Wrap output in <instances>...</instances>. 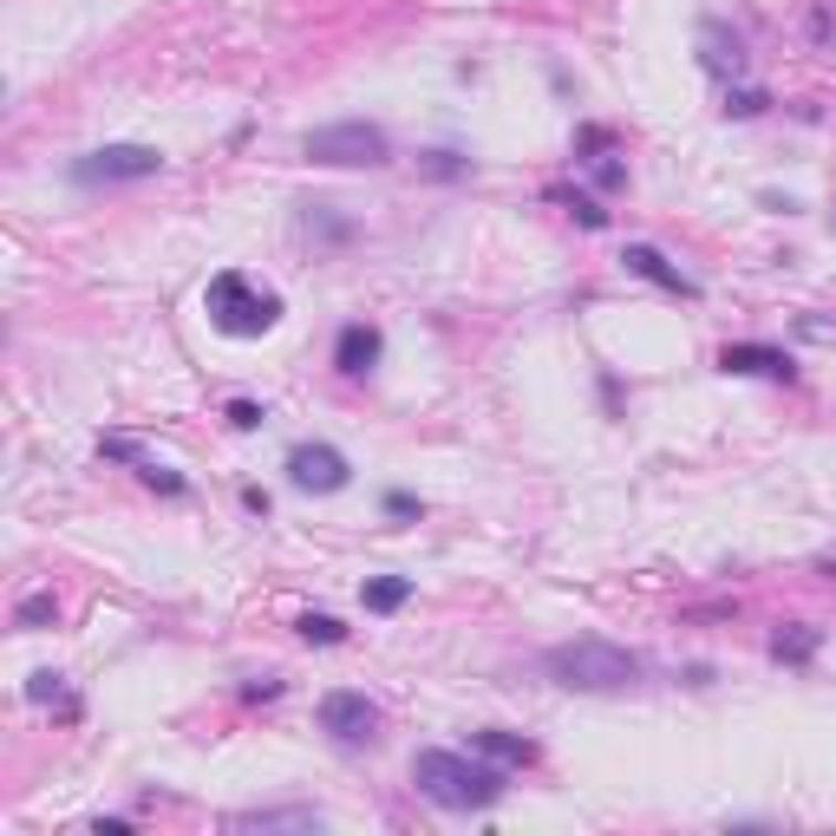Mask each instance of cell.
<instances>
[{
  "label": "cell",
  "mask_w": 836,
  "mask_h": 836,
  "mask_svg": "<svg viewBox=\"0 0 836 836\" xmlns=\"http://www.w3.org/2000/svg\"><path fill=\"white\" fill-rule=\"evenodd\" d=\"M412 784L425 804L438 811H484L510 791V771L490 765L484 752H418L412 759Z\"/></svg>",
  "instance_id": "cell-1"
},
{
  "label": "cell",
  "mask_w": 836,
  "mask_h": 836,
  "mask_svg": "<svg viewBox=\"0 0 836 836\" xmlns=\"http://www.w3.org/2000/svg\"><path fill=\"white\" fill-rule=\"evenodd\" d=\"M543 673L562 693H621L647 673V660L634 647H615V640H562L543 654Z\"/></svg>",
  "instance_id": "cell-2"
},
{
  "label": "cell",
  "mask_w": 836,
  "mask_h": 836,
  "mask_svg": "<svg viewBox=\"0 0 836 836\" xmlns=\"http://www.w3.org/2000/svg\"><path fill=\"white\" fill-rule=\"evenodd\" d=\"M203 307H209V327H216V334H229V341H255V334H269V327L281 321V294H269V288H249V275H242V269H222V275H209Z\"/></svg>",
  "instance_id": "cell-3"
},
{
  "label": "cell",
  "mask_w": 836,
  "mask_h": 836,
  "mask_svg": "<svg viewBox=\"0 0 836 836\" xmlns=\"http://www.w3.org/2000/svg\"><path fill=\"white\" fill-rule=\"evenodd\" d=\"M307 164H327V170H379L393 164V138L386 125H366V118H341V125H321L301 138Z\"/></svg>",
  "instance_id": "cell-4"
},
{
  "label": "cell",
  "mask_w": 836,
  "mask_h": 836,
  "mask_svg": "<svg viewBox=\"0 0 836 836\" xmlns=\"http://www.w3.org/2000/svg\"><path fill=\"white\" fill-rule=\"evenodd\" d=\"M164 170V150H150V144H105V150H85V157H72V184H85V190H98V184H144V177H157Z\"/></svg>",
  "instance_id": "cell-5"
},
{
  "label": "cell",
  "mask_w": 836,
  "mask_h": 836,
  "mask_svg": "<svg viewBox=\"0 0 836 836\" xmlns=\"http://www.w3.org/2000/svg\"><path fill=\"white\" fill-rule=\"evenodd\" d=\"M321 732L334 745H373L379 739V706L366 693H353V687H334V693L321 699Z\"/></svg>",
  "instance_id": "cell-6"
},
{
  "label": "cell",
  "mask_w": 836,
  "mask_h": 836,
  "mask_svg": "<svg viewBox=\"0 0 836 836\" xmlns=\"http://www.w3.org/2000/svg\"><path fill=\"white\" fill-rule=\"evenodd\" d=\"M288 478H294V490H314V497H334V490L353 484V464L334 451V445H294L288 451Z\"/></svg>",
  "instance_id": "cell-7"
},
{
  "label": "cell",
  "mask_w": 836,
  "mask_h": 836,
  "mask_svg": "<svg viewBox=\"0 0 836 836\" xmlns=\"http://www.w3.org/2000/svg\"><path fill=\"white\" fill-rule=\"evenodd\" d=\"M719 373H739V379H791V353L784 347H765V341H732L719 353Z\"/></svg>",
  "instance_id": "cell-8"
},
{
  "label": "cell",
  "mask_w": 836,
  "mask_h": 836,
  "mask_svg": "<svg viewBox=\"0 0 836 836\" xmlns=\"http://www.w3.org/2000/svg\"><path fill=\"white\" fill-rule=\"evenodd\" d=\"M379 353H386V334H379L373 321H347L341 341H334V366H341L347 379H366V373L379 366Z\"/></svg>",
  "instance_id": "cell-9"
},
{
  "label": "cell",
  "mask_w": 836,
  "mask_h": 836,
  "mask_svg": "<svg viewBox=\"0 0 836 836\" xmlns=\"http://www.w3.org/2000/svg\"><path fill=\"white\" fill-rule=\"evenodd\" d=\"M699 66L712 79H739L745 72V40L725 20H699Z\"/></svg>",
  "instance_id": "cell-10"
},
{
  "label": "cell",
  "mask_w": 836,
  "mask_h": 836,
  "mask_svg": "<svg viewBox=\"0 0 836 836\" xmlns=\"http://www.w3.org/2000/svg\"><path fill=\"white\" fill-rule=\"evenodd\" d=\"M627 275H640V281H654V288H667V294H680V301H699V281L693 275H680L654 242H627Z\"/></svg>",
  "instance_id": "cell-11"
},
{
  "label": "cell",
  "mask_w": 836,
  "mask_h": 836,
  "mask_svg": "<svg viewBox=\"0 0 836 836\" xmlns=\"http://www.w3.org/2000/svg\"><path fill=\"white\" fill-rule=\"evenodd\" d=\"M471 752H484L490 765H503V771L536 765V745H530L523 732H503V725H478V732H471Z\"/></svg>",
  "instance_id": "cell-12"
},
{
  "label": "cell",
  "mask_w": 836,
  "mask_h": 836,
  "mask_svg": "<svg viewBox=\"0 0 836 836\" xmlns=\"http://www.w3.org/2000/svg\"><path fill=\"white\" fill-rule=\"evenodd\" d=\"M327 817L314 804H275V811H236L229 830H321Z\"/></svg>",
  "instance_id": "cell-13"
},
{
  "label": "cell",
  "mask_w": 836,
  "mask_h": 836,
  "mask_svg": "<svg viewBox=\"0 0 836 836\" xmlns=\"http://www.w3.org/2000/svg\"><path fill=\"white\" fill-rule=\"evenodd\" d=\"M817 647H824V627H811V621H784L771 634V660L777 667H811Z\"/></svg>",
  "instance_id": "cell-14"
},
{
  "label": "cell",
  "mask_w": 836,
  "mask_h": 836,
  "mask_svg": "<svg viewBox=\"0 0 836 836\" xmlns=\"http://www.w3.org/2000/svg\"><path fill=\"white\" fill-rule=\"evenodd\" d=\"M301 236L307 242H353V222L347 216H334V203H301Z\"/></svg>",
  "instance_id": "cell-15"
},
{
  "label": "cell",
  "mask_w": 836,
  "mask_h": 836,
  "mask_svg": "<svg viewBox=\"0 0 836 836\" xmlns=\"http://www.w3.org/2000/svg\"><path fill=\"white\" fill-rule=\"evenodd\" d=\"M359 602H366L373 615H399V608L412 602V575H373V582L359 588Z\"/></svg>",
  "instance_id": "cell-16"
},
{
  "label": "cell",
  "mask_w": 836,
  "mask_h": 836,
  "mask_svg": "<svg viewBox=\"0 0 836 836\" xmlns=\"http://www.w3.org/2000/svg\"><path fill=\"white\" fill-rule=\"evenodd\" d=\"M60 621V595H53V588H40V595H27V602H20V608H13V627H20V634H46V627Z\"/></svg>",
  "instance_id": "cell-17"
},
{
  "label": "cell",
  "mask_w": 836,
  "mask_h": 836,
  "mask_svg": "<svg viewBox=\"0 0 836 836\" xmlns=\"http://www.w3.org/2000/svg\"><path fill=\"white\" fill-rule=\"evenodd\" d=\"M412 170L431 177V184H458V177H471V157H458V150H418Z\"/></svg>",
  "instance_id": "cell-18"
},
{
  "label": "cell",
  "mask_w": 836,
  "mask_h": 836,
  "mask_svg": "<svg viewBox=\"0 0 836 836\" xmlns=\"http://www.w3.org/2000/svg\"><path fill=\"white\" fill-rule=\"evenodd\" d=\"M550 203H562L575 222H582V229H608V209L595 203L588 190H568V184H556V190H550Z\"/></svg>",
  "instance_id": "cell-19"
},
{
  "label": "cell",
  "mask_w": 836,
  "mask_h": 836,
  "mask_svg": "<svg viewBox=\"0 0 836 836\" xmlns=\"http://www.w3.org/2000/svg\"><path fill=\"white\" fill-rule=\"evenodd\" d=\"M294 634H301L307 647H341V640H347V627L334 621V615H301V621H294Z\"/></svg>",
  "instance_id": "cell-20"
},
{
  "label": "cell",
  "mask_w": 836,
  "mask_h": 836,
  "mask_svg": "<svg viewBox=\"0 0 836 836\" xmlns=\"http://www.w3.org/2000/svg\"><path fill=\"white\" fill-rule=\"evenodd\" d=\"M27 699H33V706H66V712H79V706L66 699V673H53V667L27 680Z\"/></svg>",
  "instance_id": "cell-21"
},
{
  "label": "cell",
  "mask_w": 836,
  "mask_h": 836,
  "mask_svg": "<svg viewBox=\"0 0 836 836\" xmlns=\"http://www.w3.org/2000/svg\"><path fill=\"white\" fill-rule=\"evenodd\" d=\"M608 150H615V132H608V125H582V132H575V164H582V170H588L595 157H608Z\"/></svg>",
  "instance_id": "cell-22"
},
{
  "label": "cell",
  "mask_w": 836,
  "mask_h": 836,
  "mask_svg": "<svg viewBox=\"0 0 836 836\" xmlns=\"http://www.w3.org/2000/svg\"><path fill=\"white\" fill-rule=\"evenodd\" d=\"M765 105H771V92H759V85H739V92H725V105H719V112H725V118H759Z\"/></svg>",
  "instance_id": "cell-23"
},
{
  "label": "cell",
  "mask_w": 836,
  "mask_h": 836,
  "mask_svg": "<svg viewBox=\"0 0 836 836\" xmlns=\"http://www.w3.org/2000/svg\"><path fill=\"white\" fill-rule=\"evenodd\" d=\"M138 478H144L150 490H164V497H184V490H190V484H184V471H170V464H150V458L138 464Z\"/></svg>",
  "instance_id": "cell-24"
},
{
  "label": "cell",
  "mask_w": 836,
  "mask_h": 836,
  "mask_svg": "<svg viewBox=\"0 0 836 836\" xmlns=\"http://www.w3.org/2000/svg\"><path fill=\"white\" fill-rule=\"evenodd\" d=\"M98 458H112V464H132V471L144 464L138 438H118V431H112V438H98Z\"/></svg>",
  "instance_id": "cell-25"
},
{
  "label": "cell",
  "mask_w": 836,
  "mask_h": 836,
  "mask_svg": "<svg viewBox=\"0 0 836 836\" xmlns=\"http://www.w3.org/2000/svg\"><path fill=\"white\" fill-rule=\"evenodd\" d=\"M588 177H595L602 190H621V184H627V164L608 150V157H595V164H588Z\"/></svg>",
  "instance_id": "cell-26"
},
{
  "label": "cell",
  "mask_w": 836,
  "mask_h": 836,
  "mask_svg": "<svg viewBox=\"0 0 836 836\" xmlns=\"http://www.w3.org/2000/svg\"><path fill=\"white\" fill-rule=\"evenodd\" d=\"M262 406H255V399H229V425H236V431H255V425H262Z\"/></svg>",
  "instance_id": "cell-27"
},
{
  "label": "cell",
  "mask_w": 836,
  "mask_h": 836,
  "mask_svg": "<svg viewBox=\"0 0 836 836\" xmlns=\"http://www.w3.org/2000/svg\"><path fill=\"white\" fill-rule=\"evenodd\" d=\"M830 33H836V13L817 0V7H811V40H817V46H830Z\"/></svg>",
  "instance_id": "cell-28"
},
{
  "label": "cell",
  "mask_w": 836,
  "mask_h": 836,
  "mask_svg": "<svg viewBox=\"0 0 836 836\" xmlns=\"http://www.w3.org/2000/svg\"><path fill=\"white\" fill-rule=\"evenodd\" d=\"M386 516H418V497L412 490H386Z\"/></svg>",
  "instance_id": "cell-29"
},
{
  "label": "cell",
  "mask_w": 836,
  "mask_h": 836,
  "mask_svg": "<svg viewBox=\"0 0 836 836\" xmlns=\"http://www.w3.org/2000/svg\"><path fill=\"white\" fill-rule=\"evenodd\" d=\"M242 503H249L255 516H269V510H275V497H269V490H262V484H249V490H242Z\"/></svg>",
  "instance_id": "cell-30"
},
{
  "label": "cell",
  "mask_w": 836,
  "mask_h": 836,
  "mask_svg": "<svg viewBox=\"0 0 836 836\" xmlns=\"http://www.w3.org/2000/svg\"><path fill=\"white\" fill-rule=\"evenodd\" d=\"M242 699H249V706H255V699H281V680H249Z\"/></svg>",
  "instance_id": "cell-31"
}]
</instances>
